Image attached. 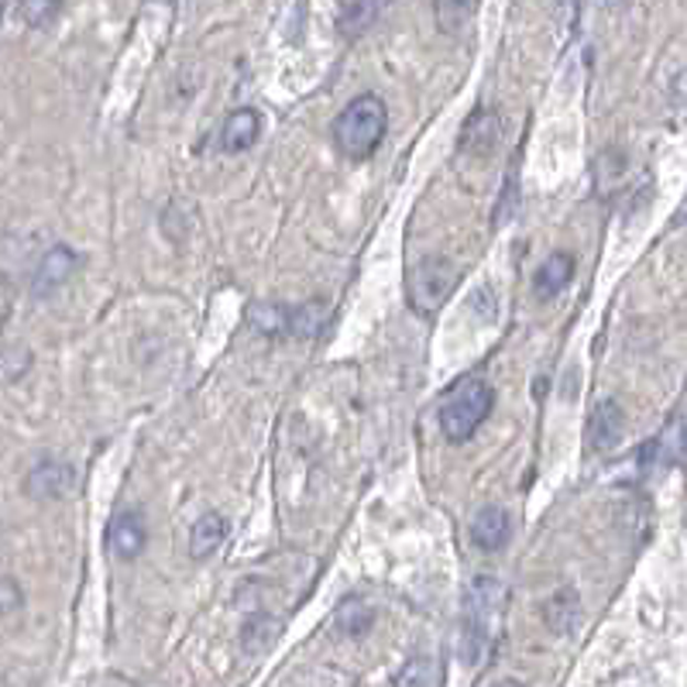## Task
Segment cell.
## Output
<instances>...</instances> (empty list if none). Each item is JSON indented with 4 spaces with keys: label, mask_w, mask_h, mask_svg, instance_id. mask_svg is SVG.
<instances>
[{
    "label": "cell",
    "mask_w": 687,
    "mask_h": 687,
    "mask_svg": "<svg viewBox=\"0 0 687 687\" xmlns=\"http://www.w3.org/2000/svg\"><path fill=\"white\" fill-rule=\"evenodd\" d=\"M570 275H575V258H570L567 251H554L547 262L539 265V272L533 279V293L539 299H554L557 293L567 290Z\"/></svg>",
    "instance_id": "12"
},
{
    "label": "cell",
    "mask_w": 687,
    "mask_h": 687,
    "mask_svg": "<svg viewBox=\"0 0 687 687\" xmlns=\"http://www.w3.org/2000/svg\"><path fill=\"white\" fill-rule=\"evenodd\" d=\"M258 131H262V121H258V113L251 107H241V110H235L231 118L223 121V128H220V149L231 152V155L248 152L254 141H258Z\"/></svg>",
    "instance_id": "11"
},
{
    "label": "cell",
    "mask_w": 687,
    "mask_h": 687,
    "mask_svg": "<svg viewBox=\"0 0 687 687\" xmlns=\"http://www.w3.org/2000/svg\"><path fill=\"white\" fill-rule=\"evenodd\" d=\"M382 14V4H344L337 11V28L344 39H361L371 24L379 21Z\"/></svg>",
    "instance_id": "17"
},
{
    "label": "cell",
    "mask_w": 687,
    "mask_h": 687,
    "mask_svg": "<svg viewBox=\"0 0 687 687\" xmlns=\"http://www.w3.org/2000/svg\"><path fill=\"white\" fill-rule=\"evenodd\" d=\"M512 536V515L502 509V505H484L478 515H475V523H471V539L478 543L481 550H502L505 543Z\"/></svg>",
    "instance_id": "9"
},
{
    "label": "cell",
    "mask_w": 687,
    "mask_h": 687,
    "mask_svg": "<svg viewBox=\"0 0 687 687\" xmlns=\"http://www.w3.org/2000/svg\"><path fill=\"white\" fill-rule=\"evenodd\" d=\"M622 406L615 403V399H606V403H598L591 419H588V447L598 450V454H606L619 444L622 437Z\"/></svg>",
    "instance_id": "10"
},
{
    "label": "cell",
    "mask_w": 687,
    "mask_h": 687,
    "mask_svg": "<svg viewBox=\"0 0 687 687\" xmlns=\"http://www.w3.org/2000/svg\"><path fill=\"white\" fill-rule=\"evenodd\" d=\"M547 625L554 633H570V629L578 625L581 619V609H578V591L575 588H560L550 601H547Z\"/></svg>",
    "instance_id": "16"
},
{
    "label": "cell",
    "mask_w": 687,
    "mask_h": 687,
    "mask_svg": "<svg viewBox=\"0 0 687 687\" xmlns=\"http://www.w3.org/2000/svg\"><path fill=\"white\" fill-rule=\"evenodd\" d=\"M4 591H8V606H4V609H14V606H18V595H14V585H11V581H4Z\"/></svg>",
    "instance_id": "24"
},
{
    "label": "cell",
    "mask_w": 687,
    "mask_h": 687,
    "mask_svg": "<svg viewBox=\"0 0 687 687\" xmlns=\"http://www.w3.org/2000/svg\"><path fill=\"white\" fill-rule=\"evenodd\" d=\"M248 320L258 334H265V337L293 334V309L282 303H251Z\"/></svg>",
    "instance_id": "14"
},
{
    "label": "cell",
    "mask_w": 687,
    "mask_h": 687,
    "mask_svg": "<svg viewBox=\"0 0 687 687\" xmlns=\"http://www.w3.org/2000/svg\"><path fill=\"white\" fill-rule=\"evenodd\" d=\"M499 134H502V118H499V110L492 107H481L475 110L465 131H461V149L468 155H492L495 145H499Z\"/></svg>",
    "instance_id": "8"
},
{
    "label": "cell",
    "mask_w": 687,
    "mask_h": 687,
    "mask_svg": "<svg viewBox=\"0 0 687 687\" xmlns=\"http://www.w3.org/2000/svg\"><path fill=\"white\" fill-rule=\"evenodd\" d=\"M149 543V530L141 523L138 512H121L110 520V530H107V547L118 560H134L141 550H145Z\"/></svg>",
    "instance_id": "7"
},
{
    "label": "cell",
    "mask_w": 687,
    "mask_h": 687,
    "mask_svg": "<svg viewBox=\"0 0 687 687\" xmlns=\"http://www.w3.org/2000/svg\"><path fill=\"white\" fill-rule=\"evenodd\" d=\"M371 622H375V612L368 609V601L364 598H348V601H340V609H337V625L344 629V633H351V636H361L371 629Z\"/></svg>",
    "instance_id": "19"
},
{
    "label": "cell",
    "mask_w": 687,
    "mask_h": 687,
    "mask_svg": "<svg viewBox=\"0 0 687 687\" xmlns=\"http://www.w3.org/2000/svg\"><path fill=\"white\" fill-rule=\"evenodd\" d=\"M505 609V585L499 578H478L465 598V629H461V656L478 664L492 643V622Z\"/></svg>",
    "instance_id": "2"
},
{
    "label": "cell",
    "mask_w": 687,
    "mask_h": 687,
    "mask_svg": "<svg viewBox=\"0 0 687 687\" xmlns=\"http://www.w3.org/2000/svg\"><path fill=\"white\" fill-rule=\"evenodd\" d=\"M327 327V303L309 299L293 309V337H317Z\"/></svg>",
    "instance_id": "20"
},
{
    "label": "cell",
    "mask_w": 687,
    "mask_h": 687,
    "mask_svg": "<svg viewBox=\"0 0 687 687\" xmlns=\"http://www.w3.org/2000/svg\"><path fill=\"white\" fill-rule=\"evenodd\" d=\"M223 536H227L223 515H217V512L199 515V520L193 523V530H189V557L193 560H207L223 543Z\"/></svg>",
    "instance_id": "13"
},
{
    "label": "cell",
    "mask_w": 687,
    "mask_h": 687,
    "mask_svg": "<svg viewBox=\"0 0 687 687\" xmlns=\"http://www.w3.org/2000/svg\"><path fill=\"white\" fill-rule=\"evenodd\" d=\"M495 687H523V684H515V680H499Z\"/></svg>",
    "instance_id": "25"
},
{
    "label": "cell",
    "mask_w": 687,
    "mask_h": 687,
    "mask_svg": "<svg viewBox=\"0 0 687 687\" xmlns=\"http://www.w3.org/2000/svg\"><path fill=\"white\" fill-rule=\"evenodd\" d=\"M454 285H457L454 262H447L444 254H426L413 265V272L406 279L410 306L419 313V317H434V313L444 306V299L454 293Z\"/></svg>",
    "instance_id": "4"
},
{
    "label": "cell",
    "mask_w": 687,
    "mask_h": 687,
    "mask_svg": "<svg viewBox=\"0 0 687 687\" xmlns=\"http://www.w3.org/2000/svg\"><path fill=\"white\" fill-rule=\"evenodd\" d=\"M14 11L32 28H45V24H52L55 14H59V4H18Z\"/></svg>",
    "instance_id": "22"
},
{
    "label": "cell",
    "mask_w": 687,
    "mask_h": 687,
    "mask_svg": "<svg viewBox=\"0 0 687 687\" xmlns=\"http://www.w3.org/2000/svg\"><path fill=\"white\" fill-rule=\"evenodd\" d=\"M76 265H79L76 251L66 248V244H55V248L42 258V262L35 265V272H32V293H35V296L55 293V290H59V285H66V282L73 279Z\"/></svg>",
    "instance_id": "6"
},
{
    "label": "cell",
    "mask_w": 687,
    "mask_h": 687,
    "mask_svg": "<svg viewBox=\"0 0 687 687\" xmlns=\"http://www.w3.org/2000/svg\"><path fill=\"white\" fill-rule=\"evenodd\" d=\"M385 128H389L385 103L379 97L364 94V97L351 100L348 107L337 113V121H334V141H337V149L344 155L361 162V159H368L371 152L382 145Z\"/></svg>",
    "instance_id": "1"
},
{
    "label": "cell",
    "mask_w": 687,
    "mask_h": 687,
    "mask_svg": "<svg viewBox=\"0 0 687 687\" xmlns=\"http://www.w3.org/2000/svg\"><path fill=\"white\" fill-rule=\"evenodd\" d=\"M492 403H495V395H492V389L484 385L481 379H471L465 385H457L447 395V403L440 406V429H444V437L454 440V444L471 440L475 429L484 419H489Z\"/></svg>",
    "instance_id": "3"
},
{
    "label": "cell",
    "mask_w": 687,
    "mask_h": 687,
    "mask_svg": "<svg viewBox=\"0 0 687 687\" xmlns=\"http://www.w3.org/2000/svg\"><path fill=\"white\" fill-rule=\"evenodd\" d=\"M395 687H440V670L429 656H413L406 667L395 674Z\"/></svg>",
    "instance_id": "18"
},
{
    "label": "cell",
    "mask_w": 687,
    "mask_h": 687,
    "mask_svg": "<svg viewBox=\"0 0 687 687\" xmlns=\"http://www.w3.org/2000/svg\"><path fill=\"white\" fill-rule=\"evenodd\" d=\"M76 484V471L59 461V457H42V461L28 471L24 478V489L32 499H42V502H52V499H66Z\"/></svg>",
    "instance_id": "5"
},
{
    "label": "cell",
    "mask_w": 687,
    "mask_h": 687,
    "mask_svg": "<svg viewBox=\"0 0 687 687\" xmlns=\"http://www.w3.org/2000/svg\"><path fill=\"white\" fill-rule=\"evenodd\" d=\"M434 14L440 18V28H444V32H457V24H465V18L475 14V8H471V4H437Z\"/></svg>",
    "instance_id": "21"
},
{
    "label": "cell",
    "mask_w": 687,
    "mask_h": 687,
    "mask_svg": "<svg viewBox=\"0 0 687 687\" xmlns=\"http://www.w3.org/2000/svg\"><path fill=\"white\" fill-rule=\"evenodd\" d=\"M28 364H32V358H28V348H8V355H4V375H8V382H14Z\"/></svg>",
    "instance_id": "23"
},
{
    "label": "cell",
    "mask_w": 687,
    "mask_h": 687,
    "mask_svg": "<svg viewBox=\"0 0 687 687\" xmlns=\"http://www.w3.org/2000/svg\"><path fill=\"white\" fill-rule=\"evenodd\" d=\"M684 450H687V426H684V419H670L664 426V434L646 447V457L653 454V465L656 461H661V465H677L684 457Z\"/></svg>",
    "instance_id": "15"
}]
</instances>
